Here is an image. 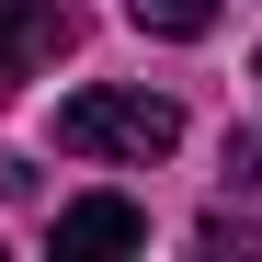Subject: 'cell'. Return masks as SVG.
<instances>
[{
	"label": "cell",
	"mask_w": 262,
	"mask_h": 262,
	"mask_svg": "<svg viewBox=\"0 0 262 262\" xmlns=\"http://www.w3.org/2000/svg\"><path fill=\"white\" fill-rule=\"evenodd\" d=\"M57 148L69 160H171L183 148V103L171 92H125V80H92V92L57 103Z\"/></svg>",
	"instance_id": "6da1fadb"
},
{
	"label": "cell",
	"mask_w": 262,
	"mask_h": 262,
	"mask_svg": "<svg viewBox=\"0 0 262 262\" xmlns=\"http://www.w3.org/2000/svg\"><path fill=\"white\" fill-rule=\"evenodd\" d=\"M69 0H0V103H12V80H34L46 57H69Z\"/></svg>",
	"instance_id": "7a4b0ae2"
},
{
	"label": "cell",
	"mask_w": 262,
	"mask_h": 262,
	"mask_svg": "<svg viewBox=\"0 0 262 262\" xmlns=\"http://www.w3.org/2000/svg\"><path fill=\"white\" fill-rule=\"evenodd\" d=\"M137 239H148V205H125V194H80V205H57V262L137 251Z\"/></svg>",
	"instance_id": "3957f363"
},
{
	"label": "cell",
	"mask_w": 262,
	"mask_h": 262,
	"mask_svg": "<svg viewBox=\"0 0 262 262\" xmlns=\"http://www.w3.org/2000/svg\"><path fill=\"white\" fill-rule=\"evenodd\" d=\"M125 23H137V34H171V46H194V34H216V0H125Z\"/></svg>",
	"instance_id": "277c9868"
},
{
	"label": "cell",
	"mask_w": 262,
	"mask_h": 262,
	"mask_svg": "<svg viewBox=\"0 0 262 262\" xmlns=\"http://www.w3.org/2000/svg\"><path fill=\"white\" fill-rule=\"evenodd\" d=\"M228 171H239V183H262V137H228Z\"/></svg>",
	"instance_id": "5b68a950"
}]
</instances>
